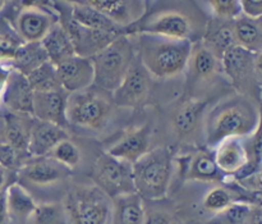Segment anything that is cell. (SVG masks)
<instances>
[{
    "mask_svg": "<svg viewBox=\"0 0 262 224\" xmlns=\"http://www.w3.org/2000/svg\"><path fill=\"white\" fill-rule=\"evenodd\" d=\"M261 117L257 105L243 94L225 97L217 103L205 118V137L214 148L225 138H245L260 128Z\"/></svg>",
    "mask_w": 262,
    "mask_h": 224,
    "instance_id": "cell-1",
    "label": "cell"
},
{
    "mask_svg": "<svg viewBox=\"0 0 262 224\" xmlns=\"http://www.w3.org/2000/svg\"><path fill=\"white\" fill-rule=\"evenodd\" d=\"M133 45L137 59L151 76L169 79L186 71L192 41L138 32Z\"/></svg>",
    "mask_w": 262,
    "mask_h": 224,
    "instance_id": "cell-2",
    "label": "cell"
},
{
    "mask_svg": "<svg viewBox=\"0 0 262 224\" xmlns=\"http://www.w3.org/2000/svg\"><path fill=\"white\" fill-rule=\"evenodd\" d=\"M174 172V159L169 148L148 150L132 164V177L136 194L143 201L164 200L170 189Z\"/></svg>",
    "mask_w": 262,
    "mask_h": 224,
    "instance_id": "cell-3",
    "label": "cell"
},
{
    "mask_svg": "<svg viewBox=\"0 0 262 224\" xmlns=\"http://www.w3.org/2000/svg\"><path fill=\"white\" fill-rule=\"evenodd\" d=\"M135 45L127 35H119L104 49L91 56L94 64V85L112 94L125 77L136 60Z\"/></svg>",
    "mask_w": 262,
    "mask_h": 224,
    "instance_id": "cell-4",
    "label": "cell"
},
{
    "mask_svg": "<svg viewBox=\"0 0 262 224\" xmlns=\"http://www.w3.org/2000/svg\"><path fill=\"white\" fill-rule=\"evenodd\" d=\"M68 224H112L113 200L96 185H79L63 201Z\"/></svg>",
    "mask_w": 262,
    "mask_h": 224,
    "instance_id": "cell-5",
    "label": "cell"
},
{
    "mask_svg": "<svg viewBox=\"0 0 262 224\" xmlns=\"http://www.w3.org/2000/svg\"><path fill=\"white\" fill-rule=\"evenodd\" d=\"M67 122L86 130H101L109 122L112 104L100 92L91 90L68 94L67 99Z\"/></svg>",
    "mask_w": 262,
    "mask_h": 224,
    "instance_id": "cell-6",
    "label": "cell"
},
{
    "mask_svg": "<svg viewBox=\"0 0 262 224\" xmlns=\"http://www.w3.org/2000/svg\"><path fill=\"white\" fill-rule=\"evenodd\" d=\"M194 19L186 10L179 8H164L141 18L136 26V32L164 36L176 40H189L196 33Z\"/></svg>",
    "mask_w": 262,
    "mask_h": 224,
    "instance_id": "cell-7",
    "label": "cell"
},
{
    "mask_svg": "<svg viewBox=\"0 0 262 224\" xmlns=\"http://www.w3.org/2000/svg\"><path fill=\"white\" fill-rule=\"evenodd\" d=\"M222 72L241 94L252 90L253 85L260 87L261 53L252 54L239 46H232L223 54Z\"/></svg>",
    "mask_w": 262,
    "mask_h": 224,
    "instance_id": "cell-8",
    "label": "cell"
},
{
    "mask_svg": "<svg viewBox=\"0 0 262 224\" xmlns=\"http://www.w3.org/2000/svg\"><path fill=\"white\" fill-rule=\"evenodd\" d=\"M94 185H96L110 199H115L122 195L133 194L132 166L119 160L107 153L101 154L97 158L94 167Z\"/></svg>",
    "mask_w": 262,
    "mask_h": 224,
    "instance_id": "cell-9",
    "label": "cell"
},
{
    "mask_svg": "<svg viewBox=\"0 0 262 224\" xmlns=\"http://www.w3.org/2000/svg\"><path fill=\"white\" fill-rule=\"evenodd\" d=\"M56 8H58V12L60 13V19H58V22L63 26L64 30L71 37L77 55L91 58L105 46L109 45L117 36L122 35V33L90 30V28L78 25L69 14V9H67V3L64 0H58Z\"/></svg>",
    "mask_w": 262,
    "mask_h": 224,
    "instance_id": "cell-10",
    "label": "cell"
},
{
    "mask_svg": "<svg viewBox=\"0 0 262 224\" xmlns=\"http://www.w3.org/2000/svg\"><path fill=\"white\" fill-rule=\"evenodd\" d=\"M152 87V76L137 58L123 78L122 84L112 92L113 103L119 108L136 109L147 103Z\"/></svg>",
    "mask_w": 262,
    "mask_h": 224,
    "instance_id": "cell-11",
    "label": "cell"
},
{
    "mask_svg": "<svg viewBox=\"0 0 262 224\" xmlns=\"http://www.w3.org/2000/svg\"><path fill=\"white\" fill-rule=\"evenodd\" d=\"M71 176V169L50 156H37L23 164L18 171V184L23 187H45L61 184Z\"/></svg>",
    "mask_w": 262,
    "mask_h": 224,
    "instance_id": "cell-12",
    "label": "cell"
},
{
    "mask_svg": "<svg viewBox=\"0 0 262 224\" xmlns=\"http://www.w3.org/2000/svg\"><path fill=\"white\" fill-rule=\"evenodd\" d=\"M81 3L106 15L120 28L133 26L143 17L146 10L145 0H66Z\"/></svg>",
    "mask_w": 262,
    "mask_h": 224,
    "instance_id": "cell-13",
    "label": "cell"
},
{
    "mask_svg": "<svg viewBox=\"0 0 262 224\" xmlns=\"http://www.w3.org/2000/svg\"><path fill=\"white\" fill-rule=\"evenodd\" d=\"M186 71L191 85L209 84L216 78L217 74L223 73L220 59L202 43L201 38L192 41Z\"/></svg>",
    "mask_w": 262,
    "mask_h": 224,
    "instance_id": "cell-14",
    "label": "cell"
},
{
    "mask_svg": "<svg viewBox=\"0 0 262 224\" xmlns=\"http://www.w3.org/2000/svg\"><path fill=\"white\" fill-rule=\"evenodd\" d=\"M56 76L61 89L68 94L83 91L94 86V64L91 58L76 54L56 67Z\"/></svg>",
    "mask_w": 262,
    "mask_h": 224,
    "instance_id": "cell-15",
    "label": "cell"
},
{
    "mask_svg": "<svg viewBox=\"0 0 262 224\" xmlns=\"http://www.w3.org/2000/svg\"><path fill=\"white\" fill-rule=\"evenodd\" d=\"M56 22L55 15L41 7L22 8L15 18V31L26 44L40 43Z\"/></svg>",
    "mask_w": 262,
    "mask_h": 224,
    "instance_id": "cell-16",
    "label": "cell"
},
{
    "mask_svg": "<svg viewBox=\"0 0 262 224\" xmlns=\"http://www.w3.org/2000/svg\"><path fill=\"white\" fill-rule=\"evenodd\" d=\"M67 99L68 92L63 89L33 92L32 115L41 122L66 128L68 126L66 115Z\"/></svg>",
    "mask_w": 262,
    "mask_h": 224,
    "instance_id": "cell-17",
    "label": "cell"
},
{
    "mask_svg": "<svg viewBox=\"0 0 262 224\" xmlns=\"http://www.w3.org/2000/svg\"><path fill=\"white\" fill-rule=\"evenodd\" d=\"M212 156L217 168L225 176L239 177L248 166V154L245 138L230 137L214 146Z\"/></svg>",
    "mask_w": 262,
    "mask_h": 224,
    "instance_id": "cell-18",
    "label": "cell"
},
{
    "mask_svg": "<svg viewBox=\"0 0 262 224\" xmlns=\"http://www.w3.org/2000/svg\"><path fill=\"white\" fill-rule=\"evenodd\" d=\"M151 128L148 126L132 128L113 144L106 153L128 164H135L150 150Z\"/></svg>",
    "mask_w": 262,
    "mask_h": 224,
    "instance_id": "cell-19",
    "label": "cell"
},
{
    "mask_svg": "<svg viewBox=\"0 0 262 224\" xmlns=\"http://www.w3.org/2000/svg\"><path fill=\"white\" fill-rule=\"evenodd\" d=\"M2 101L15 114L32 115L33 91L25 74L15 69L10 71Z\"/></svg>",
    "mask_w": 262,
    "mask_h": 224,
    "instance_id": "cell-20",
    "label": "cell"
},
{
    "mask_svg": "<svg viewBox=\"0 0 262 224\" xmlns=\"http://www.w3.org/2000/svg\"><path fill=\"white\" fill-rule=\"evenodd\" d=\"M68 138L66 128L36 119L31 123L27 151L33 156H46L59 141Z\"/></svg>",
    "mask_w": 262,
    "mask_h": 224,
    "instance_id": "cell-21",
    "label": "cell"
},
{
    "mask_svg": "<svg viewBox=\"0 0 262 224\" xmlns=\"http://www.w3.org/2000/svg\"><path fill=\"white\" fill-rule=\"evenodd\" d=\"M206 103L189 99L179 105L171 117V127L179 138H191L199 131L204 118Z\"/></svg>",
    "mask_w": 262,
    "mask_h": 224,
    "instance_id": "cell-22",
    "label": "cell"
},
{
    "mask_svg": "<svg viewBox=\"0 0 262 224\" xmlns=\"http://www.w3.org/2000/svg\"><path fill=\"white\" fill-rule=\"evenodd\" d=\"M184 176L188 181L206 182V184H220L225 179V174L217 168L212 153L197 151L187 158L184 167Z\"/></svg>",
    "mask_w": 262,
    "mask_h": 224,
    "instance_id": "cell-23",
    "label": "cell"
},
{
    "mask_svg": "<svg viewBox=\"0 0 262 224\" xmlns=\"http://www.w3.org/2000/svg\"><path fill=\"white\" fill-rule=\"evenodd\" d=\"M235 45L252 54H260L262 50L261 17L241 13L232 21Z\"/></svg>",
    "mask_w": 262,
    "mask_h": 224,
    "instance_id": "cell-24",
    "label": "cell"
},
{
    "mask_svg": "<svg viewBox=\"0 0 262 224\" xmlns=\"http://www.w3.org/2000/svg\"><path fill=\"white\" fill-rule=\"evenodd\" d=\"M40 44L45 51L48 60L55 67L60 66L61 63L76 55L71 37L59 22H56L49 30Z\"/></svg>",
    "mask_w": 262,
    "mask_h": 224,
    "instance_id": "cell-25",
    "label": "cell"
},
{
    "mask_svg": "<svg viewBox=\"0 0 262 224\" xmlns=\"http://www.w3.org/2000/svg\"><path fill=\"white\" fill-rule=\"evenodd\" d=\"M233 19H223L216 18L207 22L205 27L202 43L215 54L219 59H222L223 54L235 46L234 35H233Z\"/></svg>",
    "mask_w": 262,
    "mask_h": 224,
    "instance_id": "cell-26",
    "label": "cell"
},
{
    "mask_svg": "<svg viewBox=\"0 0 262 224\" xmlns=\"http://www.w3.org/2000/svg\"><path fill=\"white\" fill-rule=\"evenodd\" d=\"M4 192L9 219L18 223H27L37 205L30 191L18 182H14L4 189Z\"/></svg>",
    "mask_w": 262,
    "mask_h": 224,
    "instance_id": "cell-27",
    "label": "cell"
},
{
    "mask_svg": "<svg viewBox=\"0 0 262 224\" xmlns=\"http://www.w3.org/2000/svg\"><path fill=\"white\" fill-rule=\"evenodd\" d=\"M145 202L140 195H122L113 199L112 224H142Z\"/></svg>",
    "mask_w": 262,
    "mask_h": 224,
    "instance_id": "cell-28",
    "label": "cell"
},
{
    "mask_svg": "<svg viewBox=\"0 0 262 224\" xmlns=\"http://www.w3.org/2000/svg\"><path fill=\"white\" fill-rule=\"evenodd\" d=\"M67 3L69 5V14L78 25L90 28V30L120 33L119 26L115 25L112 19H109L106 15L102 14L99 10L94 9L86 4H81V3Z\"/></svg>",
    "mask_w": 262,
    "mask_h": 224,
    "instance_id": "cell-29",
    "label": "cell"
},
{
    "mask_svg": "<svg viewBox=\"0 0 262 224\" xmlns=\"http://www.w3.org/2000/svg\"><path fill=\"white\" fill-rule=\"evenodd\" d=\"M216 224H261L260 208L245 201H235L216 215Z\"/></svg>",
    "mask_w": 262,
    "mask_h": 224,
    "instance_id": "cell-30",
    "label": "cell"
},
{
    "mask_svg": "<svg viewBox=\"0 0 262 224\" xmlns=\"http://www.w3.org/2000/svg\"><path fill=\"white\" fill-rule=\"evenodd\" d=\"M46 60H48V58H46V54L41 44L32 43L20 45L18 49L17 56L13 62H15V71L27 76L33 69L45 63Z\"/></svg>",
    "mask_w": 262,
    "mask_h": 224,
    "instance_id": "cell-31",
    "label": "cell"
},
{
    "mask_svg": "<svg viewBox=\"0 0 262 224\" xmlns=\"http://www.w3.org/2000/svg\"><path fill=\"white\" fill-rule=\"evenodd\" d=\"M26 77L33 92L53 91V90L61 89L58 76H56V67L53 66L49 60L33 69Z\"/></svg>",
    "mask_w": 262,
    "mask_h": 224,
    "instance_id": "cell-32",
    "label": "cell"
},
{
    "mask_svg": "<svg viewBox=\"0 0 262 224\" xmlns=\"http://www.w3.org/2000/svg\"><path fill=\"white\" fill-rule=\"evenodd\" d=\"M26 224H68L66 208L63 202H41Z\"/></svg>",
    "mask_w": 262,
    "mask_h": 224,
    "instance_id": "cell-33",
    "label": "cell"
},
{
    "mask_svg": "<svg viewBox=\"0 0 262 224\" xmlns=\"http://www.w3.org/2000/svg\"><path fill=\"white\" fill-rule=\"evenodd\" d=\"M239 201L234 192L225 186H215L206 192L202 199V208L210 214L217 215L230 207L233 202Z\"/></svg>",
    "mask_w": 262,
    "mask_h": 224,
    "instance_id": "cell-34",
    "label": "cell"
},
{
    "mask_svg": "<svg viewBox=\"0 0 262 224\" xmlns=\"http://www.w3.org/2000/svg\"><path fill=\"white\" fill-rule=\"evenodd\" d=\"M23 125H25V122L20 118L10 115L4 122V140L0 141L9 144L17 150H20V149L27 150L28 133H30L31 125L28 127H25Z\"/></svg>",
    "mask_w": 262,
    "mask_h": 224,
    "instance_id": "cell-35",
    "label": "cell"
},
{
    "mask_svg": "<svg viewBox=\"0 0 262 224\" xmlns=\"http://www.w3.org/2000/svg\"><path fill=\"white\" fill-rule=\"evenodd\" d=\"M48 156H50L54 160L63 164L64 167H67V168H69L72 171V169L78 167V164L81 163L82 154L78 146H77L73 141L69 140L68 137L59 141V142L51 149L50 153L48 154Z\"/></svg>",
    "mask_w": 262,
    "mask_h": 224,
    "instance_id": "cell-36",
    "label": "cell"
},
{
    "mask_svg": "<svg viewBox=\"0 0 262 224\" xmlns=\"http://www.w3.org/2000/svg\"><path fill=\"white\" fill-rule=\"evenodd\" d=\"M209 4L216 18L234 19L242 13L241 0H209Z\"/></svg>",
    "mask_w": 262,
    "mask_h": 224,
    "instance_id": "cell-37",
    "label": "cell"
},
{
    "mask_svg": "<svg viewBox=\"0 0 262 224\" xmlns=\"http://www.w3.org/2000/svg\"><path fill=\"white\" fill-rule=\"evenodd\" d=\"M142 224H176V219H174L173 213L165 208L152 207L147 209L145 205Z\"/></svg>",
    "mask_w": 262,
    "mask_h": 224,
    "instance_id": "cell-38",
    "label": "cell"
},
{
    "mask_svg": "<svg viewBox=\"0 0 262 224\" xmlns=\"http://www.w3.org/2000/svg\"><path fill=\"white\" fill-rule=\"evenodd\" d=\"M20 45L22 44L15 41L10 36L0 33V63L14 60Z\"/></svg>",
    "mask_w": 262,
    "mask_h": 224,
    "instance_id": "cell-39",
    "label": "cell"
},
{
    "mask_svg": "<svg viewBox=\"0 0 262 224\" xmlns=\"http://www.w3.org/2000/svg\"><path fill=\"white\" fill-rule=\"evenodd\" d=\"M18 163V150L12 145L0 141V168L13 169Z\"/></svg>",
    "mask_w": 262,
    "mask_h": 224,
    "instance_id": "cell-40",
    "label": "cell"
},
{
    "mask_svg": "<svg viewBox=\"0 0 262 224\" xmlns=\"http://www.w3.org/2000/svg\"><path fill=\"white\" fill-rule=\"evenodd\" d=\"M242 13L251 17H261L262 0H241Z\"/></svg>",
    "mask_w": 262,
    "mask_h": 224,
    "instance_id": "cell-41",
    "label": "cell"
},
{
    "mask_svg": "<svg viewBox=\"0 0 262 224\" xmlns=\"http://www.w3.org/2000/svg\"><path fill=\"white\" fill-rule=\"evenodd\" d=\"M9 215H8L7 204H5V192L4 189L0 190V224L9 223Z\"/></svg>",
    "mask_w": 262,
    "mask_h": 224,
    "instance_id": "cell-42",
    "label": "cell"
},
{
    "mask_svg": "<svg viewBox=\"0 0 262 224\" xmlns=\"http://www.w3.org/2000/svg\"><path fill=\"white\" fill-rule=\"evenodd\" d=\"M12 69L9 67H5L0 64V103H2L3 99V94H4V89L5 85H7L8 78H9V74Z\"/></svg>",
    "mask_w": 262,
    "mask_h": 224,
    "instance_id": "cell-43",
    "label": "cell"
},
{
    "mask_svg": "<svg viewBox=\"0 0 262 224\" xmlns=\"http://www.w3.org/2000/svg\"><path fill=\"white\" fill-rule=\"evenodd\" d=\"M41 0H20L23 8H35L40 7Z\"/></svg>",
    "mask_w": 262,
    "mask_h": 224,
    "instance_id": "cell-44",
    "label": "cell"
},
{
    "mask_svg": "<svg viewBox=\"0 0 262 224\" xmlns=\"http://www.w3.org/2000/svg\"><path fill=\"white\" fill-rule=\"evenodd\" d=\"M5 181H7V176H5V169L0 168V190L4 189Z\"/></svg>",
    "mask_w": 262,
    "mask_h": 224,
    "instance_id": "cell-45",
    "label": "cell"
},
{
    "mask_svg": "<svg viewBox=\"0 0 262 224\" xmlns=\"http://www.w3.org/2000/svg\"><path fill=\"white\" fill-rule=\"evenodd\" d=\"M7 2H8V0H0V12H2V10L4 9V7H5V4H7Z\"/></svg>",
    "mask_w": 262,
    "mask_h": 224,
    "instance_id": "cell-46",
    "label": "cell"
}]
</instances>
